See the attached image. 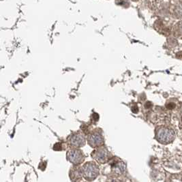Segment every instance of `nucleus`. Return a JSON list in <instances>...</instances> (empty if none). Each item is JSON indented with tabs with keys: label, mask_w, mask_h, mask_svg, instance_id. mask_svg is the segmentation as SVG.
<instances>
[{
	"label": "nucleus",
	"mask_w": 182,
	"mask_h": 182,
	"mask_svg": "<svg viewBox=\"0 0 182 182\" xmlns=\"http://www.w3.org/2000/svg\"><path fill=\"white\" fill-rule=\"evenodd\" d=\"M156 138L158 142L164 145H167L171 143L174 141L175 138V133L173 130L170 128L162 126L157 129Z\"/></svg>",
	"instance_id": "obj_1"
},
{
	"label": "nucleus",
	"mask_w": 182,
	"mask_h": 182,
	"mask_svg": "<svg viewBox=\"0 0 182 182\" xmlns=\"http://www.w3.org/2000/svg\"><path fill=\"white\" fill-rule=\"evenodd\" d=\"M83 173L87 180H94L99 175V168L96 163L87 162L83 166Z\"/></svg>",
	"instance_id": "obj_2"
},
{
	"label": "nucleus",
	"mask_w": 182,
	"mask_h": 182,
	"mask_svg": "<svg viewBox=\"0 0 182 182\" xmlns=\"http://www.w3.org/2000/svg\"><path fill=\"white\" fill-rule=\"evenodd\" d=\"M93 157L98 162L104 164L109 161V159L111 158V153H109L107 148L101 147L96 149V151H94L93 153Z\"/></svg>",
	"instance_id": "obj_3"
},
{
	"label": "nucleus",
	"mask_w": 182,
	"mask_h": 182,
	"mask_svg": "<svg viewBox=\"0 0 182 182\" xmlns=\"http://www.w3.org/2000/svg\"><path fill=\"white\" fill-rule=\"evenodd\" d=\"M87 141H88L89 145H90L92 147H98L102 146L105 142L103 135L96 132L89 135Z\"/></svg>",
	"instance_id": "obj_4"
},
{
	"label": "nucleus",
	"mask_w": 182,
	"mask_h": 182,
	"mask_svg": "<svg viewBox=\"0 0 182 182\" xmlns=\"http://www.w3.org/2000/svg\"><path fill=\"white\" fill-rule=\"evenodd\" d=\"M68 158L73 164H79L83 161L84 156L81 150L71 149L68 152Z\"/></svg>",
	"instance_id": "obj_5"
},
{
	"label": "nucleus",
	"mask_w": 182,
	"mask_h": 182,
	"mask_svg": "<svg viewBox=\"0 0 182 182\" xmlns=\"http://www.w3.org/2000/svg\"><path fill=\"white\" fill-rule=\"evenodd\" d=\"M69 141L72 145L77 147H83L85 143V137L81 133H75L72 134L69 139Z\"/></svg>",
	"instance_id": "obj_6"
},
{
	"label": "nucleus",
	"mask_w": 182,
	"mask_h": 182,
	"mask_svg": "<svg viewBox=\"0 0 182 182\" xmlns=\"http://www.w3.org/2000/svg\"><path fill=\"white\" fill-rule=\"evenodd\" d=\"M173 33L175 38L182 39V21L178 22L173 27Z\"/></svg>",
	"instance_id": "obj_7"
},
{
	"label": "nucleus",
	"mask_w": 182,
	"mask_h": 182,
	"mask_svg": "<svg viewBox=\"0 0 182 182\" xmlns=\"http://www.w3.org/2000/svg\"><path fill=\"white\" fill-rule=\"evenodd\" d=\"M72 174L71 175V177L72 180H75V179H77V180H78L79 179H80V178L81 177V176H82L83 175V170H81V168H76V169L74 170V171H72Z\"/></svg>",
	"instance_id": "obj_8"
},
{
	"label": "nucleus",
	"mask_w": 182,
	"mask_h": 182,
	"mask_svg": "<svg viewBox=\"0 0 182 182\" xmlns=\"http://www.w3.org/2000/svg\"><path fill=\"white\" fill-rule=\"evenodd\" d=\"M173 14L176 17H182V3H179L174 7Z\"/></svg>",
	"instance_id": "obj_9"
},
{
	"label": "nucleus",
	"mask_w": 182,
	"mask_h": 182,
	"mask_svg": "<svg viewBox=\"0 0 182 182\" xmlns=\"http://www.w3.org/2000/svg\"><path fill=\"white\" fill-rule=\"evenodd\" d=\"M167 42H168V45H169L170 46H171V47H173V46H175L177 45V41L175 40V38H169L168 39V41H167Z\"/></svg>",
	"instance_id": "obj_10"
},
{
	"label": "nucleus",
	"mask_w": 182,
	"mask_h": 182,
	"mask_svg": "<svg viewBox=\"0 0 182 182\" xmlns=\"http://www.w3.org/2000/svg\"><path fill=\"white\" fill-rule=\"evenodd\" d=\"M175 107V105L173 103H169L166 105V107L168 108V109H172V108H174Z\"/></svg>",
	"instance_id": "obj_11"
},
{
	"label": "nucleus",
	"mask_w": 182,
	"mask_h": 182,
	"mask_svg": "<svg viewBox=\"0 0 182 182\" xmlns=\"http://www.w3.org/2000/svg\"><path fill=\"white\" fill-rule=\"evenodd\" d=\"M132 112H134V113H136L137 111H139L138 107H137L136 106H134V107L132 108Z\"/></svg>",
	"instance_id": "obj_12"
},
{
	"label": "nucleus",
	"mask_w": 182,
	"mask_h": 182,
	"mask_svg": "<svg viewBox=\"0 0 182 182\" xmlns=\"http://www.w3.org/2000/svg\"><path fill=\"white\" fill-rule=\"evenodd\" d=\"M132 1H138V0H132Z\"/></svg>",
	"instance_id": "obj_13"
}]
</instances>
